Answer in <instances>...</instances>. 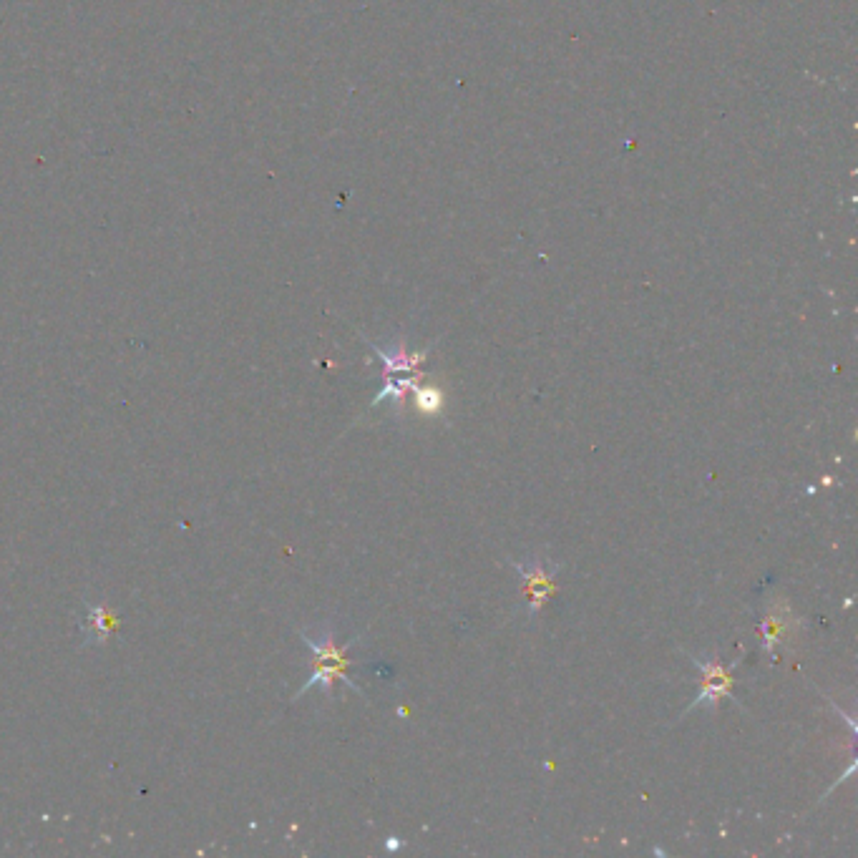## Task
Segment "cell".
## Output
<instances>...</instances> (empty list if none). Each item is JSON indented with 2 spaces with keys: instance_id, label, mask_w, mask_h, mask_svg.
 I'll return each mask as SVG.
<instances>
[{
  "instance_id": "1",
  "label": "cell",
  "mask_w": 858,
  "mask_h": 858,
  "mask_svg": "<svg viewBox=\"0 0 858 858\" xmlns=\"http://www.w3.org/2000/svg\"><path fill=\"white\" fill-rule=\"evenodd\" d=\"M300 637L312 652V675L307 677L305 685L297 690L295 700L305 695L307 690H312V687H320L323 695L330 697L333 695V685L338 680L345 682V685L358 692V695H365L358 682L350 677V665H353V660H350V647L358 640H350L345 642V645H340V642L335 640V630L328 622L318 624L315 630H300Z\"/></svg>"
},
{
  "instance_id": "2",
  "label": "cell",
  "mask_w": 858,
  "mask_h": 858,
  "mask_svg": "<svg viewBox=\"0 0 858 858\" xmlns=\"http://www.w3.org/2000/svg\"><path fill=\"white\" fill-rule=\"evenodd\" d=\"M511 564L521 577V592L526 594V602H529V617H536L557 592V574L562 567L546 562L544 557H531L526 562Z\"/></svg>"
},
{
  "instance_id": "3",
  "label": "cell",
  "mask_w": 858,
  "mask_h": 858,
  "mask_svg": "<svg viewBox=\"0 0 858 858\" xmlns=\"http://www.w3.org/2000/svg\"><path fill=\"white\" fill-rule=\"evenodd\" d=\"M687 657H690L692 665L700 670L702 687L700 692H697L695 700L690 702V708L685 710V715L697 708H718V702L723 700V697L733 695V687H735L733 672L735 667H738V660L730 662V665H723L720 660H708V657H700V655H687Z\"/></svg>"
},
{
  "instance_id": "4",
  "label": "cell",
  "mask_w": 858,
  "mask_h": 858,
  "mask_svg": "<svg viewBox=\"0 0 858 858\" xmlns=\"http://www.w3.org/2000/svg\"><path fill=\"white\" fill-rule=\"evenodd\" d=\"M798 627V617L793 614L791 604L786 599H775L770 609L765 612L763 622H760V637H763V650L768 655H778L780 642L786 640L793 630Z\"/></svg>"
},
{
  "instance_id": "5",
  "label": "cell",
  "mask_w": 858,
  "mask_h": 858,
  "mask_svg": "<svg viewBox=\"0 0 858 858\" xmlns=\"http://www.w3.org/2000/svg\"><path fill=\"white\" fill-rule=\"evenodd\" d=\"M116 627V612L106 604L86 602V617L81 619V635L86 645H104Z\"/></svg>"
},
{
  "instance_id": "6",
  "label": "cell",
  "mask_w": 858,
  "mask_h": 858,
  "mask_svg": "<svg viewBox=\"0 0 858 858\" xmlns=\"http://www.w3.org/2000/svg\"><path fill=\"white\" fill-rule=\"evenodd\" d=\"M370 348H373L375 355H380V360L385 363V375H421V363L428 358V353H408L403 340L393 343L390 348H380V345L370 343Z\"/></svg>"
},
{
  "instance_id": "7",
  "label": "cell",
  "mask_w": 858,
  "mask_h": 858,
  "mask_svg": "<svg viewBox=\"0 0 858 858\" xmlns=\"http://www.w3.org/2000/svg\"><path fill=\"white\" fill-rule=\"evenodd\" d=\"M418 378H421V375H408V378H398V375H385V385L380 388L378 396H375L373 408L380 406L383 401H390L398 413H403V406H406V390H411L413 385L418 383Z\"/></svg>"
},
{
  "instance_id": "8",
  "label": "cell",
  "mask_w": 858,
  "mask_h": 858,
  "mask_svg": "<svg viewBox=\"0 0 858 858\" xmlns=\"http://www.w3.org/2000/svg\"><path fill=\"white\" fill-rule=\"evenodd\" d=\"M413 396H416V408L426 416H436L443 408V393L438 388H426V385H413Z\"/></svg>"
},
{
  "instance_id": "9",
  "label": "cell",
  "mask_w": 858,
  "mask_h": 858,
  "mask_svg": "<svg viewBox=\"0 0 858 858\" xmlns=\"http://www.w3.org/2000/svg\"><path fill=\"white\" fill-rule=\"evenodd\" d=\"M388 848L393 851V848H401V841H388Z\"/></svg>"
}]
</instances>
